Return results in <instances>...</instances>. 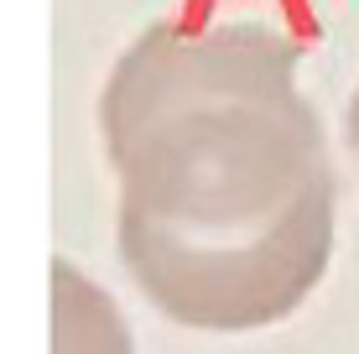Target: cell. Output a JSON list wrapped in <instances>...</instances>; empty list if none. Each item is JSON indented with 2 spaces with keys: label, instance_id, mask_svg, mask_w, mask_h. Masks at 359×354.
Masks as SVG:
<instances>
[{
  "label": "cell",
  "instance_id": "3957f363",
  "mask_svg": "<svg viewBox=\"0 0 359 354\" xmlns=\"http://www.w3.org/2000/svg\"><path fill=\"white\" fill-rule=\"evenodd\" d=\"M349 146H354V156H359V89H354V100H349Z\"/></svg>",
  "mask_w": 359,
  "mask_h": 354
},
{
  "label": "cell",
  "instance_id": "6da1fadb",
  "mask_svg": "<svg viewBox=\"0 0 359 354\" xmlns=\"http://www.w3.org/2000/svg\"><path fill=\"white\" fill-rule=\"evenodd\" d=\"M302 36L261 21H156L99 94L120 177V255L141 292L203 334L281 323L323 282L333 162L297 89Z\"/></svg>",
  "mask_w": 359,
  "mask_h": 354
},
{
  "label": "cell",
  "instance_id": "7a4b0ae2",
  "mask_svg": "<svg viewBox=\"0 0 359 354\" xmlns=\"http://www.w3.org/2000/svg\"><path fill=\"white\" fill-rule=\"evenodd\" d=\"M53 354H135L109 292H99L73 261H53Z\"/></svg>",
  "mask_w": 359,
  "mask_h": 354
},
{
  "label": "cell",
  "instance_id": "277c9868",
  "mask_svg": "<svg viewBox=\"0 0 359 354\" xmlns=\"http://www.w3.org/2000/svg\"><path fill=\"white\" fill-rule=\"evenodd\" d=\"M214 6H219V0H188V21H208Z\"/></svg>",
  "mask_w": 359,
  "mask_h": 354
}]
</instances>
